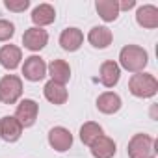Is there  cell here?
Listing matches in <instances>:
<instances>
[{"mask_svg":"<svg viewBox=\"0 0 158 158\" xmlns=\"http://www.w3.org/2000/svg\"><path fill=\"white\" fill-rule=\"evenodd\" d=\"M119 61H121V65H123L127 71H130V73H139V71H143V67L147 65L149 56H147V52H145L141 47H138V45H127V47L121 50V54H119Z\"/></svg>","mask_w":158,"mask_h":158,"instance_id":"6da1fadb","label":"cell"},{"mask_svg":"<svg viewBox=\"0 0 158 158\" xmlns=\"http://www.w3.org/2000/svg\"><path fill=\"white\" fill-rule=\"evenodd\" d=\"M128 89H130V93L134 97L147 99V97L156 95V91H158V80L152 74L138 73V74H132L130 82H128Z\"/></svg>","mask_w":158,"mask_h":158,"instance_id":"7a4b0ae2","label":"cell"},{"mask_svg":"<svg viewBox=\"0 0 158 158\" xmlns=\"http://www.w3.org/2000/svg\"><path fill=\"white\" fill-rule=\"evenodd\" d=\"M128 156L130 158H154L156 156V141L147 134H134L128 141Z\"/></svg>","mask_w":158,"mask_h":158,"instance_id":"3957f363","label":"cell"},{"mask_svg":"<svg viewBox=\"0 0 158 158\" xmlns=\"http://www.w3.org/2000/svg\"><path fill=\"white\" fill-rule=\"evenodd\" d=\"M23 93V82L15 74H8L0 80V102L4 104H13L19 101Z\"/></svg>","mask_w":158,"mask_h":158,"instance_id":"277c9868","label":"cell"},{"mask_svg":"<svg viewBox=\"0 0 158 158\" xmlns=\"http://www.w3.org/2000/svg\"><path fill=\"white\" fill-rule=\"evenodd\" d=\"M23 74H24L26 80H30V82H39L41 78L47 74V65H45L43 58H39V56L26 58V61L23 65Z\"/></svg>","mask_w":158,"mask_h":158,"instance_id":"5b68a950","label":"cell"},{"mask_svg":"<svg viewBox=\"0 0 158 158\" xmlns=\"http://www.w3.org/2000/svg\"><path fill=\"white\" fill-rule=\"evenodd\" d=\"M37 112H39V106L35 101L32 99H24L19 106H17V112H15V119L23 125V127H32L37 119Z\"/></svg>","mask_w":158,"mask_h":158,"instance_id":"8992f818","label":"cell"},{"mask_svg":"<svg viewBox=\"0 0 158 158\" xmlns=\"http://www.w3.org/2000/svg\"><path fill=\"white\" fill-rule=\"evenodd\" d=\"M47 41H48L47 30L37 28V26L28 28V30L24 32V35H23V45H24L28 50H41V48L47 45Z\"/></svg>","mask_w":158,"mask_h":158,"instance_id":"52a82bcc","label":"cell"},{"mask_svg":"<svg viewBox=\"0 0 158 158\" xmlns=\"http://www.w3.org/2000/svg\"><path fill=\"white\" fill-rule=\"evenodd\" d=\"M48 143H50L52 149L63 152V151H67L73 145V134L67 128H63V127H54L48 132Z\"/></svg>","mask_w":158,"mask_h":158,"instance_id":"ba28073f","label":"cell"},{"mask_svg":"<svg viewBox=\"0 0 158 158\" xmlns=\"http://www.w3.org/2000/svg\"><path fill=\"white\" fill-rule=\"evenodd\" d=\"M23 134V125L11 117V115H6L0 119V136H2L6 141H17Z\"/></svg>","mask_w":158,"mask_h":158,"instance_id":"9c48e42d","label":"cell"},{"mask_svg":"<svg viewBox=\"0 0 158 158\" xmlns=\"http://www.w3.org/2000/svg\"><path fill=\"white\" fill-rule=\"evenodd\" d=\"M91 154L95 158H112L115 154V141L108 136H99L91 145Z\"/></svg>","mask_w":158,"mask_h":158,"instance_id":"30bf717a","label":"cell"},{"mask_svg":"<svg viewBox=\"0 0 158 158\" xmlns=\"http://www.w3.org/2000/svg\"><path fill=\"white\" fill-rule=\"evenodd\" d=\"M21 60H23V52H21L19 47H15V45H6V47L0 48V65H2V67L13 71V69L19 67Z\"/></svg>","mask_w":158,"mask_h":158,"instance_id":"8fae6325","label":"cell"},{"mask_svg":"<svg viewBox=\"0 0 158 158\" xmlns=\"http://www.w3.org/2000/svg\"><path fill=\"white\" fill-rule=\"evenodd\" d=\"M82 41H84V34L78 30V28H67L60 35L61 48L63 50H69V52L78 50V48H80V45H82Z\"/></svg>","mask_w":158,"mask_h":158,"instance_id":"7c38bea8","label":"cell"},{"mask_svg":"<svg viewBox=\"0 0 158 158\" xmlns=\"http://www.w3.org/2000/svg\"><path fill=\"white\" fill-rule=\"evenodd\" d=\"M119 76H121V69L115 61H104L101 65V82L106 88H114L119 82Z\"/></svg>","mask_w":158,"mask_h":158,"instance_id":"4fadbf2b","label":"cell"},{"mask_svg":"<svg viewBox=\"0 0 158 158\" xmlns=\"http://www.w3.org/2000/svg\"><path fill=\"white\" fill-rule=\"evenodd\" d=\"M112 39H114V35H112L110 28H106V26H95L89 30V35H88V41L95 48H106L112 43Z\"/></svg>","mask_w":158,"mask_h":158,"instance_id":"5bb4252c","label":"cell"},{"mask_svg":"<svg viewBox=\"0 0 158 158\" xmlns=\"http://www.w3.org/2000/svg\"><path fill=\"white\" fill-rule=\"evenodd\" d=\"M48 73L52 76V82H58V84H65L69 82V78H71V67L67 61L63 60H54L50 65H48Z\"/></svg>","mask_w":158,"mask_h":158,"instance_id":"9a60e30c","label":"cell"},{"mask_svg":"<svg viewBox=\"0 0 158 158\" xmlns=\"http://www.w3.org/2000/svg\"><path fill=\"white\" fill-rule=\"evenodd\" d=\"M136 21L143 28H156L158 26V10L154 6H141L136 13Z\"/></svg>","mask_w":158,"mask_h":158,"instance_id":"2e32d148","label":"cell"},{"mask_svg":"<svg viewBox=\"0 0 158 158\" xmlns=\"http://www.w3.org/2000/svg\"><path fill=\"white\" fill-rule=\"evenodd\" d=\"M95 8H97L101 19L106 23H112L119 17V2L117 0H97Z\"/></svg>","mask_w":158,"mask_h":158,"instance_id":"e0dca14e","label":"cell"},{"mask_svg":"<svg viewBox=\"0 0 158 158\" xmlns=\"http://www.w3.org/2000/svg\"><path fill=\"white\" fill-rule=\"evenodd\" d=\"M54 19H56V11L50 4H39L32 11V21H34V24H37V28L54 23Z\"/></svg>","mask_w":158,"mask_h":158,"instance_id":"ac0fdd59","label":"cell"},{"mask_svg":"<svg viewBox=\"0 0 158 158\" xmlns=\"http://www.w3.org/2000/svg\"><path fill=\"white\" fill-rule=\"evenodd\" d=\"M45 97L52 104H65V101H67V89H65V86L50 80V82L45 84Z\"/></svg>","mask_w":158,"mask_h":158,"instance_id":"d6986e66","label":"cell"},{"mask_svg":"<svg viewBox=\"0 0 158 158\" xmlns=\"http://www.w3.org/2000/svg\"><path fill=\"white\" fill-rule=\"evenodd\" d=\"M97 108L102 114H115L121 108V99H119V95H115L112 91H106L97 99Z\"/></svg>","mask_w":158,"mask_h":158,"instance_id":"ffe728a7","label":"cell"},{"mask_svg":"<svg viewBox=\"0 0 158 158\" xmlns=\"http://www.w3.org/2000/svg\"><path fill=\"white\" fill-rule=\"evenodd\" d=\"M99 136H102V128H101V125L91 123V121L82 125V128H80V139H82L86 145H91Z\"/></svg>","mask_w":158,"mask_h":158,"instance_id":"44dd1931","label":"cell"},{"mask_svg":"<svg viewBox=\"0 0 158 158\" xmlns=\"http://www.w3.org/2000/svg\"><path fill=\"white\" fill-rule=\"evenodd\" d=\"M13 34H15V26H13L10 21L0 19V41H8V39H11Z\"/></svg>","mask_w":158,"mask_h":158,"instance_id":"7402d4cb","label":"cell"},{"mask_svg":"<svg viewBox=\"0 0 158 158\" xmlns=\"http://www.w3.org/2000/svg\"><path fill=\"white\" fill-rule=\"evenodd\" d=\"M4 6H6L10 11H24V10L30 6V2H28V0H21V2H13V0H6V2H4Z\"/></svg>","mask_w":158,"mask_h":158,"instance_id":"603a6c76","label":"cell"},{"mask_svg":"<svg viewBox=\"0 0 158 158\" xmlns=\"http://www.w3.org/2000/svg\"><path fill=\"white\" fill-rule=\"evenodd\" d=\"M134 6H136L134 0H125V2L119 4V11H121V10H130V8H134Z\"/></svg>","mask_w":158,"mask_h":158,"instance_id":"cb8c5ba5","label":"cell"}]
</instances>
